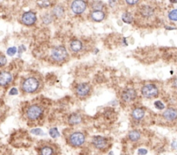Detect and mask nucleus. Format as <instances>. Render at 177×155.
I'll list each match as a JSON object with an SVG mask.
<instances>
[{"mask_svg":"<svg viewBox=\"0 0 177 155\" xmlns=\"http://www.w3.org/2000/svg\"><path fill=\"white\" fill-rule=\"evenodd\" d=\"M39 87V81L35 77H29L23 81L22 84V89L25 93H34Z\"/></svg>","mask_w":177,"mask_h":155,"instance_id":"1","label":"nucleus"},{"mask_svg":"<svg viewBox=\"0 0 177 155\" xmlns=\"http://www.w3.org/2000/svg\"><path fill=\"white\" fill-rule=\"evenodd\" d=\"M51 57L56 62L64 61L68 57V52L66 50V48L63 45L55 47L51 50Z\"/></svg>","mask_w":177,"mask_h":155,"instance_id":"2","label":"nucleus"},{"mask_svg":"<svg viewBox=\"0 0 177 155\" xmlns=\"http://www.w3.org/2000/svg\"><path fill=\"white\" fill-rule=\"evenodd\" d=\"M43 113L44 108L42 107H40L39 105H31L26 111V115L31 120H35L42 116Z\"/></svg>","mask_w":177,"mask_h":155,"instance_id":"3","label":"nucleus"},{"mask_svg":"<svg viewBox=\"0 0 177 155\" xmlns=\"http://www.w3.org/2000/svg\"><path fill=\"white\" fill-rule=\"evenodd\" d=\"M85 136L81 132H75L69 136V143L72 147H81L84 144Z\"/></svg>","mask_w":177,"mask_h":155,"instance_id":"4","label":"nucleus"},{"mask_svg":"<svg viewBox=\"0 0 177 155\" xmlns=\"http://www.w3.org/2000/svg\"><path fill=\"white\" fill-rule=\"evenodd\" d=\"M159 93L157 87L154 84H146L142 88V95L145 98H154Z\"/></svg>","mask_w":177,"mask_h":155,"instance_id":"5","label":"nucleus"},{"mask_svg":"<svg viewBox=\"0 0 177 155\" xmlns=\"http://www.w3.org/2000/svg\"><path fill=\"white\" fill-rule=\"evenodd\" d=\"M92 144L96 148L102 150V149L107 147V146H108V140L107 138H105L103 136L97 135V136H94L93 137Z\"/></svg>","mask_w":177,"mask_h":155,"instance_id":"6","label":"nucleus"},{"mask_svg":"<svg viewBox=\"0 0 177 155\" xmlns=\"http://www.w3.org/2000/svg\"><path fill=\"white\" fill-rule=\"evenodd\" d=\"M87 7V4L85 1L82 0H76L73 1L71 4V10L75 14H82L84 12Z\"/></svg>","mask_w":177,"mask_h":155,"instance_id":"7","label":"nucleus"},{"mask_svg":"<svg viewBox=\"0 0 177 155\" xmlns=\"http://www.w3.org/2000/svg\"><path fill=\"white\" fill-rule=\"evenodd\" d=\"M21 20H22V23L24 25L31 26L37 21V16L33 11H26L22 16Z\"/></svg>","mask_w":177,"mask_h":155,"instance_id":"8","label":"nucleus"},{"mask_svg":"<svg viewBox=\"0 0 177 155\" xmlns=\"http://www.w3.org/2000/svg\"><path fill=\"white\" fill-rule=\"evenodd\" d=\"M136 91L134 89L128 88V89H124L122 93V98L126 102H133L136 99Z\"/></svg>","mask_w":177,"mask_h":155,"instance_id":"9","label":"nucleus"},{"mask_svg":"<svg viewBox=\"0 0 177 155\" xmlns=\"http://www.w3.org/2000/svg\"><path fill=\"white\" fill-rule=\"evenodd\" d=\"M90 86L86 83V82H83V83H80L79 85L77 86V89H76V92H77V95L80 97H84V96H87L90 92Z\"/></svg>","mask_w":177,"mask_h":155,"instance_id":"10","label":"nucleus"},{"mask_svg":"<svg viewBox=\"0 0 177 155\" xmlns=\"http://www.w3.org/2000/svg\"><path fill=\"white\" fill-rule=\"evenodd\" d=\"M12 81V75L9 72H0V86H6Z\"/></svg>","mask_w":177,"mask_h":155,"instance_id":"11","label":"nucleus"},{"mask_svg":"<svg viewBox=\"0 0 177 155\" xmlns=\"http://www.w3.org/2000/svg\"><path fill=\"white\" fill-rule=\"evenodd\" d=\"M162 115H163L164 119H166L167 120H169V121L175 120L177 119V110L175 108H168L167 110L164 111Z\"/></svg>","mask_w":177,"mask_h":155,"instance_id":"12","label":"nucleus"},{"mask_svg":"<svg viewBox=\"0 0 177 155\" xmlns=\"http://www.w3.org/2000/svg\"><path fill=\"white\" fill-rule=\"evenodd\" d=\"M140 13L143 17L149 18L154 15V9L149 5H143V6H142L141 10H140Z\"/></svg>","mask_w":177,"mask_h":155,"instance_id":"13","label":"nucleus"},{"mask_svg":"<svg viewBox=\"0 0 177 155\" xmlns=\"http://www.w3.org/2000/svg\"><path fill=\"white\" fill-rule=\"evenodd\" d=\"M90 17L93 21L101 22L105 18V13L102 11H93L90 14Z\"/></svg>","mask_w":177,"mask_h":155,"instance_id":"14","label":"nucleus"},{"mask_svg":"<svg viewBox=\"0 0 177 155\" xmlns=\"http://www.w3.org/2000/svg\"><path fill=\"white\" fill-rule=\"evenodd\" d=\"M131 115H132L133 118L135 119V120H142L145 115V110L142 108H135L134 110L132 111Z\"/></svg>","mask_w":177,"mask_h":155,"instance_id":"15","label":"nucleus"},{"mask_svg":"<svg viewBox=\"0 0 177 155\" xmlns=\"http://www.w3.org/2000/svg\"><path fill=\"white\" fill-rule=\"evenodd\" d=\"M70 49L71 50L74 52H78L80 51L82 49H83V43L80 41V40H77V39H74L70 42Z\"/></svg>","mask_w":177,"mask_h":155,"instance_id":"16","label":"nucleus"},{"mask_svg":"<svg viewBox=\"0 0 177 155\" xmlns=\"http://www.w3.org/2000/svg\"><path fill=\"white\" fill-rule=\"evenodd\" d=\"M68 121L70 125H77L82 122V117L77 114H72L68 118Z\"/></svg>","mask_w":177,"mask_h":155,"instance_id":"17","label":"nucleus"},{"mask_svg":"<svg viewBox=\"0 0 177 155\" xmlns=\"http://www.w3.org/2000/svg\"><path fill=\"white\" fill-rule=\"evenodd\" d=\"M64 14V9L61 5H56L52 10V15L56 18H60Z\"/></svg>","mask_w":177,"mask_h":155,"instance_id":"18","label":"nucleus"},{"mask_svg":"<svg viewBox=\"0 0 177 155\" xmlns=\"http://www.w3.org/2000/svg\"><path fill=\"white\" fill-rule=\"evenodd\" d=\"M129 139L131 141H137L141 139V133L137 130H133L129 133Z\"/></svg>","mask_w":177,"mask_h":155,"instance_id":"19","label":"nucleus"},{"mask_svg":"<svg viewBox=\"0 0 177 155\" xmlns=\"http://www.w3.org/2000/svg\"><path fill=\"white\" fill-rule=\"evenodd\" d=\"M54 150L53 148L49 147V146H45L40 149V155H53Z\"/></svg>","mask_w":177,"mask_h":155,"instance_id":"20","label":"nucleus"},{"mask_svg":"<svg viewBox=\"0 0 177 155\" xmlns=\"http://www.w3.org/2000/svg\"><path fill=\"white\" fill-rule=\"evenodd\" d=\"M122 20L125 23H131L133 22L134 18H133V16L130 12H124L123 15H122Z\"/></svg>","mask_w":177,"mask_h":155,"instance_id":"21","label":"nucleus"},{"mask_svg":"<svg viewBox=\"0 0 177 155\" xmlns=\"http://www.w3.org/2000/svg\"><path fill=\"white\" fill-rule=\"evenodd\" d=\"M91 6H92L94 11H102L104 5H103V3L101 2V1H94V2H92Z\"/></svg>","mask_w":177,"mask_h":155,"instance_id":"22","label":"nucleus"},{"mask_svg":"<svg viewBox=\"0 0 177 155\" xmlns=\"http://www.w3.org/2000/svg\"><path fill=\"white\" fill-rule=\"evenodd\" d=\"M49 133H50V135L52 138H58V137L60 136V133L58 132V130H57L56 127H52V128H50V131H49Z\"/></svg>","mask_w":177,"mask_h":155,"instance_id":"23","label":"nucleus"},{"mask_svg":"<svg viewBox=\"0 0 177 155\" xmlns=\"http://www.w3.org/2000/svg\"><path fill=\"white\" fill-rule=\"evenodd\" d=\"M169 18L171 21H177V9L172 10L169 13Z\"/></svg>","mask_w":177,"mask_h":155,"instance_id":"24","label":"nucleus"},{"mask_svg":"<svg viewBox=\"0 0 177 155\" xmlns=\"http://www.w3.org/2000/svg\"><path fill=\"white\" fill-rule=\"evenodd\" d=\"M42 20H43V23L44 24H50V23L52 22V17L50 14H45V15H44Z\"/></svg>","mask_w":177,"mask_h":155,"instance_id":"25","label":"nucleus"},{"mask_svg":"<svg viewBox=\"0 0 177 155\" xmlns=\"http://www.w3.org/2000/svg\"><path fill=\"white\" fill-rule=\"evenodd\" d=\"M6 53H7L8 56H14L16 53H17V48L16 47H11V48L8 49Z\"/></svg>","mask_w":177,"mask_h":155,"instance_id":"26","label":"nucleus"},{"mask_svg":"<svg viewBox=\"0 0 177 155\" xmlns=\"http://www.w3.org/2000/svg\"><path fill=\"white\" fill-rule=\"evenodd\" d=\"M154 107H155V108L160 109V110H162V109H163V108H165L164 104L162 103L161 101H156V102H154Z\"/></svg>","mask_w":177,"mask_h":155,"instance_id":"27","label":"nucleus"},{"mask_svg":"<svg viewBox=\"0 0 177 155\" xmlns=\"http://www.w3.org/2000/svg\"><path fill=\"white\" fill-rule=\"evenodd\" d=\"M31 133L35 134V135H44V133L43 132V130L41 128H34L31 130Z\"/></svg>","mask_w":177,"mask_h":155,"instance_id":"28","label":"nucleus"},{"mask_svg":"<svg viewBox=\"0 0 177 155\" xmlns=\"http://www.w3.org/2000/svg\"><path fill=\"white\" fill-rule=\"evenodd\" d=\"M7 62L6 57L4 55H0V67L5 66Z\"/></svg>","mask_w":177,"mask_h":155,"instance_id":"29","label":"nucleus"},{"mask_svg":"<svg viewBox=\"0 0 177 155\" xmlns=\"http://www.w3.org/2000/svg\"><path fill=\"white\" fill-rule=\"evenodd\" d=\"M50 5V2L49 1H42L41 3H39V6L43 8H47L49 7Z\"/></svg>","mask_w":177,"mask_h":155,"instance_id":"30","label":"nucleus"},{"mask_svg":"<svg viewBox=\"0 0 177 155\" xmlns=\"http://www.w3.org/2000/svg\"><path fill=\"white\" fill-rule=\"evenodd\" d=\"M137 153H138L139 155H146L148 153V150L145 148H140V149H138Z\"/></svg>","mask_w":177,"mask_h":155,"instance_id":"31","label":"nucleus"},{"mask_svg":"<svg viewBox=\"0 0 177 155\" xmlns=\"http://www.w3.org/2000/svg\"><path fill=\"white\" fill-rule=\"evenodd\" d=\"M17 93H18V91H17V89H16V88H12L9 92V94L11 96H16V95H17Z\"/></svg>","mask_w":177,"mask_h":155,"instance_id":"32","label":"nucleus"},{"mask_svg":"<svg viewBox=\"0 0 177 155\" xmlns=\"http://www.w3.org/2000/svg\"><path fill=\"white\" fill-rule=\"evenodd\" d=\"M26 50V48L24 47V45H21V46H19V49H18V52H19V54H21L23 51H25Z\"/></svg>","mask_w":177,"mask_h":155,"instance_id":"33","label":"nucleus"},{"mask_svg":"<svg viewBox=\"0 0 177 155\" xmlns=\"http://www.w3.org/2000/svg\"><path fill=\"white\" fill-rule=\"evenodd\" d=\"M126 3H127V4H129V5H134L138 4V1H130V0H127V1H126Z\"/></svg>","mask_w":177,"mask_h":155,"instance_id":"34","label":"nucleus"},{"mask_svg":"<svg viewBox=\"0 0 177 155\" xmlns=\"http://www.w3.org/2000/svg\"><path fill=\"white\" fill-rule=\"evenodd\" d=\"M173 86L177 89V77H175V78L174 79V81H173Z\"/></svg>","mask_w":177,"mask_h":155,"instance_id":"35","label":"nucleus"},{"mask_svg":"<svg viewBox=\"0 0 177 155\" xmlns=\"http://www.w3.org/2000/svg\"><path fill=\"white\" fill-rule=\"evenodd\" d=\"M172 147L174 148V149H177V142H175V141H174L173 143H172Z\"/></svg>","mask_w":177,"mask_h":155,"instance_id":"36","label":"nucleus"},{"mask_svg":"<svg viewBox=\"0 0 177 155\" xmlns=\"http://www.w3.org/2000/svg\"><path fill=\"white\" fill-rule=\"evenodd\" d=\"M165 29H166V30H175V28H174V27H169V26H165Z\"/></svg>","mask_w":177,"mask_h":155,"instance_id":"37","label":"nucleus"},{"mask_svg":"<svg viewBox=\"0 0 177 155\" xmlns=\"http://www.w3.org/2000/svg\"><path fill=\"white\" fill-rule=\"evenodd\" d=\"M108 3L110 4V5H111V6H113V5H114L113 4H116V1H109Z\"/></svg>","mask_w":177,"mask_h":155,"instance_id":"38","label":"nucleus"},{"mask_svg":"<svg viewBox=\"0 0 177 155\" xmlns=\"http://www.w3.org/2000/svg\"><path fill=\"white\" fill-rule=\"evenodd\" d=\"M108 155H114V153H113V151H110V152L108 153Z\"/></svg>","mask_w":177,"mask_h":155,"instance_id":"39","label":"nucleus"},{"mask_svg":"<svg viewBox=\"0 0 177 155\" xmlns=\"http://www.w3.org/2000/svg\"><path fill=\"white\" fill-rule=\"evenodd\" d=\"M171 3H173V4H175V3H177V1H170Z\"/></svg>","mask_w":177,"mask_h":155,"instance_id":"40","label":"nucleus"}]
</instances>
